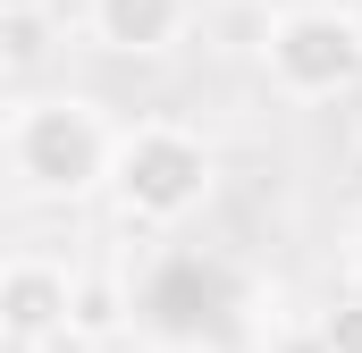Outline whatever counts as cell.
<instances>
[{"instance_id": "5b68a950", "label": "cell", "mask_w": 362, "mask_h": 353, "mask_svg": "<svg viewBox=\"0 0 362 353\" xmlns=\"http://www.w3.org/2000/svg\"><path fill=\"white\" fill-rule=\"evenodd\" d=\"M93 42L118 51V59H160L177 51L185 25H194V0H93Z\"/></svg>"}, {"instance_id": "30bf717a", "label": "cell", "mask_w": 362, "mask_h": 353, "mask_svg": "<svg viewBox=\"0 0 362 353\" xmlns=\"http://www.w3.org/2000/svg\"><path fill=\"white\" fill-rule=\"evenodd\" d=\"M346 303H362V261H354V269H346Z\"/></svg>"}, {"instance_id": "8992f818", "label": "cell", "mask_w": 362, "mask_h": 353, "mask_svg": "<svg viewBox=\"0 0 362 353\" xmlns=\"http://www.w3.org/2000/svg\"><path fill=\"white\" fill-rule=\"evenodd\" d=\"M127 311H135V294H127L118 277H76V311H68V345H110V337L127 328Z\"/></svg>"}, {"instance_id": "7a4b0ae2", "label": "cell", "mask_w": 362, "mask_h": 353, "mask_svg": "<svg viewBox=\"0 0 362 353\" xmlns=\"http://www.w3.org/2000/svg\"><path fill=\"white\" fill-rule=\"evenodd\" d=\"M110 193L135 227H177L211 202V143L185 135L169 118H144L118 135V169H110Z\"/></svg>"}, {"instance_id": "7c38bea8", "label": "cell", "mask_w": 362, "mask_h": 353, "mask_svg": "<svg viewBox=\"0 0 362 353\" xmlns=\"http://www.w3.org/2000/svg\"><path fill=\"white\" fill-rule=\"evenodd\" d=\"M0 353H42V345H17V337H0Z\"/></svg>"}, {"instance_id": "3957f363", "label": "cell", "mask_w": 362, "mask_h": 353, "mask_svg": "<svg viewBox=\"0 0 362 353\" xmlns=\"http://www.w3.org/2000/svg\"><path fill=\"white\" fill-rule=\"evenodd\" d=\"M262 59L286 101H329L362 76V17L354 8H286Z\"/></svg>"}, {"instance_id": "52a82bcc", "label": "cell", "mask_w": 362, "mask_h": 353, "mask_svg": "<svg viewBox=\"0 0 362 353\" xmlns=\"http://www.w3.org/2000/svg\"><path fill=\"white\" fill-rule=\"evenodd\" d=\"M51 51V8H25V17H0V68L8 76H34Z\"/></svg>"}, {"instance_id": "277c9868", "label": "cell", "mask_w": 362, "mask_h": 353, "mask_svg": "<svg viewBox=\"0 0 362 353\" xmlns=\"http://www.w3.org/2000/svg\"><path fill=\"white\" fill-rule=\"evenodd\" d=\"M68 311H76V269L42 261V253H17L0 269V337L17 345H68Z\"/></svg>"}, {"instance_id": "8fae6325", "label": "cell", "mask_w": 362, "mask_h": 353, "mask_svg": "<svg viewBox=\"0 0 362 353\" xmlns=\"http://www.w3.org/2000/svg\"><path fill=\"white\" fill-rule=\"evenodd\" d=\"M25 8H42V0H0V17H25Z\"/></svg>"}, {"instance_id": "6da1fadb", "label": "cell", "mask_w": 362, "mask_h": 353, "mask_svg": "<svg viewBox=\"0 0 362 353\" xmlns=\"http://www.w3.org/2000/svg\"><path fill=\"white\" fill-rule=\"evenodd\" d=\"M118 169V135L85 92H42L8 109V176L42 202H76Z\"/></svg>"}, {"instance_id": "9c48e42d", "label": "cell", "mask_w": 362, "mask_h": 353, "mask_svg": "<svg viewBox=\"0 0 362 353\" xmlns=\"http://www.w3.org/2000/svg\"><path fill=\"white\" fill-rule=\"evenodd\" d=\"M278 353H329V337L312 328V337H286V345H278Z\"/></svg>"}, {"instance_id": "ba28073f", "label": "cell", "mask_w": 362, "mask_h": 353, "mask_svg": "<svg viewBox=\"0 0 362 353\" xmlns=\"http://www.w3.org/2000/svg\"><path fill=\"white\" fill-rule=\"evenodd\" d=\"M320 337H329V353H362V303H337L320 320Z\"/></svg>"}]
</instances>
